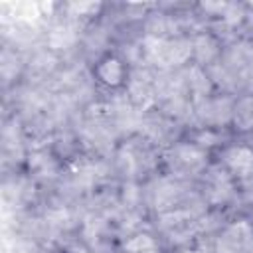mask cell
I'll return each instance as SVG.
<instances>
[{"label": "cell", "instance_id": "6da1fadb", "mask_svg": "<svg viewBox=\"0 0 253 253\" xmlns=\"http://www.w3.org/2000/svg\"><path fill=\"white\" fill-rule=\"evenodd\" d=\"M144 59L162 71L184 65L192 55V42L184 38H156L146 36L140 47Z\"/></svg>", "mask_w": 253, "mask_h": 253}, {"label": "cell", "instance_id": "7a4b0ae2", "mask_svg": "<svg viewBox=\"0 0 253 253\" xmlns=\"http://www.w3.org/2000/svg\"><path fill=\"white\" fill-rule=\"evenodd\" d=\"M164 160L170 174L178 180H184V178H192L206 172L208 152L196 142H178L168 148V152L164 154Z\"/></svg>", "mask_w": 253, "mask_h": 253}, {"label": "cell", "instance_id": "3957f363", "mask_svg": "<svg viewBox=\"0 0 253 253\" xmlns=\"http://www.w3.org/2000/svg\"><path fill=\"white\" fill-rule=\"evenodd\" d=\"M204 200L211 206H225L235 196L233 176L221 166H210L202 174Z\"/></svg>", "mask_w": 253, "mask_h": 253}, {"label": "cell", "instance_id": "277c9868", "mask_svg": "<svg viewBox=\"0 0 253 253\" xmlns=\"http://www.w3.org/2000/svg\"><path fill=\"white\" fill-rule=\"evenodd\" d=\"M117 162H119L121 172L128 174V176H140L142 172H146L154 166V154L146 142L130 140L119 148Z\"/></svg>", "mask_w": 253, "mask_h": 253}, {"label": "cell", "instance_id": "5b68a950", "mask_svg": "<svg viewBox=\"0 0 253 253\" xmlns=\"http://www.w3.org/2000/svg\"><path fill=\"white\" fill-rule=\"evenodd\" d=\"M233 101L229 97H206L204 101L196 103L194 107V115L198 119V123L204 128L210 126H223L233 119Z\"/></svg>", "mask_w": 253, "mask_h": 253}, {"label": "cell", "instance_id": "8992f818", "mask_svg": "<svg viewBox=\"0 0 253 253\" xmlns=\"http://www.w3.org/2000/svg\"><path fill=\"white\" fill-rule=\"evenodd\" d=\"M231 83H253V43L241 42L235 43L227 51V59L223 65Z\"/></svg>", "mask_w": 253, "mask_h": 253}, {"label": "cell", "instance_id": "52a82bcc", "mask_svg": "<svg viewBox=\"0 0 253 253\" xmlns=\"http://www.w3.org/2000/svg\"><path fill=\"white\" fill-rule=\"evenodd\" d=\"M126 95L136 107H148L156 101V77L150 75L146 69H134L128 75Z\"/></svg>", "mask_w": 253, "mask_h": 253}, {"label": "cell", "instance_id": "ba28073f", "mask_svg": "<svg viewBox=\"0 0 253 253\" xmlns=\"http://www.w3.org/2000/svg\"><path fill=\"white\" fill-rule=\"evenodd\" d=\"M223 164L225 170L235 176L241 182H251L253 180V148L235 144L223 150Z\"/></svg>", "mask_w": 253, "mask_h": 253}, {"label": "cell", "instance_id": "9c48e42d", "mask_svg": "<svg viewBox=\"0 0 253 253\" xmlns=\"http://www.w3.org/2000/svg\"><path fill=\"white\" fill-rule=\"evenodd\" d=\"M182 196H184V188H182V180L178 178H160L150 188L152 206L162 213L174 210V206L182 200Z\"/></svg>", "mask_w": 253, "mask_h": 253}, {"label": "cell", "instance_id": "30bf717a", "mask_svg": "<svg viewBox=\"0 0 253 253\" xmlns=\"http://www.w3.org/2000/svg\"><path fill=\"white\" fill-rule=\"evenodd\" d=\"M221 237L235 253H253V225L249 221H233L225 227Z\"/></svg>", "mask_w": 253, "mask_h": 253}, {"label": "cell", "instance_id": "8fae6325", "mask_svg": "<svg viewBox=\"0 0 253 253\" xmlns=\"http://www.w3.org/2000/svg\"><path fill=\"white\" fill-rule=\"evenodd\" d=\"M182 81H184L186 95H190L194 103L204 101L211 93V81L200 65H192V67L184 69L182 71Z\"/></svg>", "mask_w": 253, "mask_h": 253}, {"label": "cell", "instance_id": "7c38bea8", "mask_svg": "<svg viewBox=\"0 0 253 253\" xmlns=\"http://www.w3.org/2000/svg\"><path fill=\"white\" fill-rule=\"evenodd\" d=\"M140 130H144V134L150 140L164 142V140H170L172 138V134H174V123L168 119L166 113H158V115L144 113Z\"/></svg>", "mask_w": 253, "mask_h": 253}, {"label": "cell", "instance_id": "4fadbf2b", "mask_svg": "<svg viewBox=\"0 0 253 253\" xmlns=\"http://www.w3.org/2000/svg\"><path fill=\"white\" fill-rule=\"evenodd\" d=\"M28 164H30V170H32L38 178H42V180H51V178L57 176V160H55L53 154H51L49 150H45V148L34 150V152L30 154Z\"/></svg>", "mask_w": 253, "mask_h": 253}, {"label": "cell", "instance_id": "5bb4252c", "mask_svg": "<svg viewBox=\"0 0 253 253\" xmlns=\"http://www.w3.org/2000/svg\"><path fill=\"white\" fill-rule=\"evenodd\" d=\"M97 79L107 87H117L125 79V65L119 57H105L95 67Z\"/></svg>", "mask_w": 253, "mask_h": 253}, {"label": "cell", "instance_id": "9a60e30c", "mask_svg": "<svg viewBox=\"0 0 253 253\" xmlns=\"http://www.w3.org/2000/svg\"><path fill=\"white\" fill-rule=\"evenodd\" d=\"M219 53V43L211 34H198L192 40V55L200 61V65H208L215 61Z\"/></svg>", "mask_w": 253, "mask_h": 253}, {"label": "cell", "instance_id": "2e32d148", "mask_svg": "<svg viewBox=\"0 0 253 253\" xmlns=\"http://www.w3.org/2000/svg\"><path fill=\"white\" fill-rule=\"evenodd\" d=\"M231 121L237 130H253V95H245L235 101Z\"/></svg>", "mask_w": 253, "mask_h": 253}, {"label": "cell", "instance_id": "e0dca14e", "mask_svg": "<svg viewBox=\"0 0 253 253\" xmlns=\"http://www.w3.org/2000/svg\"><path fill=\"white\" fill-rule=\"evenodd\" d=\"M75 40H77V32H75V26L69 22H61L53 26L49 32V45L53 49H67L69 45L75 43Z\"/></svg>", "mask_w": 253, "mask_h": 253}, {"label": "cell", "instance_id": "ac0fdd59", "mask_svg": "<svg viewBox=\"0 0 253 253\" xmlns=\"http://www.w3.org/2000/svg\"><path fill=\"white\" fill-rule=\"evenodd\" d=\"M156 243L148 233H136L125 241V253H152Z\"/></svg>", "mask_w": 253, "mask_h": 253}, {"label": "cell", "instance_id": "d6986e66", "mask_svg": "<svg viewBox=\"0 0 253 253\" xmlns=\"http://www.w3.org/2000/svg\"><path fill=\"white\" fill-rule=\"evenodd\" d=\"M65 253H91V251H89L87 247H83V245H79V243H75V245H69Z\"/></svg>", "mask_w": 253, "mask_h": 253}, {"label": "cell", "instance_id": "ffe728a7", "mask_svg": "<svg viewBox=\"0 0 253 253\" xmlns=\"http://www.w3.org/2000/svg\"><path fill=\"white\" fill-rule=\"evenodd\" d=\"M180 253H196V251H192V249H182Z\"/></svg>", "mask_w": 253, "mask_h": 253}, {"label": "cell", "instance_id": "44dd1931", "mask_svg": "<svg viewBox=\"0 0 253 253\" xmlns=\"http://www.w3.org/2000/svg\"><path fill=\"white\" fill-rule=\"evenodd\" d=\"M152 253H158V251H152Z\"/></svg>", "mask_w": 253, "mask_h": 253}]
</instances>
